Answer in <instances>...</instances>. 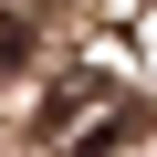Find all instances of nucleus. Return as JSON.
<instances>
[{"label": "nucleus", "instance_id": "f257e3e1", "mask_svg": "<svg viewBox=\"0 0 157 157\" xmlns=\"http://www.w3.org/2000/svg\"><path fill=\"white\" fill-rule=\"evenodd\" d=\"M42 136L63 157H105V147L136 136V105L105 84V73H73V84H52V105H42Z\"/></svg>", "mask_w": 157, "mask_h": 157}, {"label": "nucleus", "instance_id": "f03ea898", "mask_svg": "<svg viewBox=\"0 0 157 157\" xmlns=\"http://www.w3.org/2000/svg\"><path fill=\"white\" fill-rule=\"evenodd\" d=\"M115 32H126V42L157 63V0H115Z\"/></svg>", "mask_w": 157, "mask_h": 157}, {"label": "nucleus", "instance_id": "7ed1b4c3", "mask_svg": "<svg viewBox=\"0 0 157 157\" xmlns=\"http://www.w3.org/2000/svg\"><path fill=\"white\" fill-rule=\"evenodd\" d=\"M21 52H32V32H21V21H11V11H0V73H11V63H21Z\"/></svg>", "mask_w": 157, "mask_h": 157}]
</instances>
